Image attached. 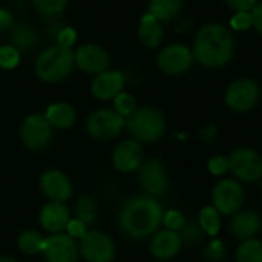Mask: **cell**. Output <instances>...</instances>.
<instances>
[{
	"label": "cell",
	"mask_w": 262,
	"mask_h": 262,
	"mask_svg": "<svg viewBox=\"0 0 262 262\" xmlns=\"http://www.w3.org/2000/svg\"><path fill=\"white\" fill-rule=\"evenodd\" d=\"M74 210H75V218L80 220L86 226L95 224V221L98 218V207H97L95 201L91 196H81L75 203Z\"/></svg>",
	"instance_id": "cell-28"
},
{
	"label": "cell",
	"mask_w": 262,
	"mask_h": 262,
	"mask_svg": "<svg viewBox=\"0 0 262 262\" xmlns=\"http://www.w3.org/2000/svg\"><path fill=\"white\" fill-rule=\"evenodd\" d=\"M230 26L235 31H247L253 26L252 11H239L230 18Z\"/></svg>",
	"instance_id": "cell-35"
},
{
	"label": "cell",
	"mask_w": 262,
	"mask_h": 262,
	"mask_svg": "<svg viewBox=\"0 0 262 262\" xmlns=\"http://www.w3.org/2000/svg\"><path fill=\"white\" fill-rule=\"evenodd\" d=\"M0 262H18L17 259H14V258H11V256H2L0 258Z\"/></svg>",
	"instance_id": "cell-44"
},
{
	"label": "cell",
	"mask_w": 262,
	"mask_h": 262,
	"mask_svg": "<svg viewBox=\"0 0 262 262\" xmlns=\"http://www.w3.org/2000/svg\"><path fill=\"white\" fill-rule=\"evenodd\" d=\"M246 201V190L235 178H223L212 190V206L221 215H235Z\"/></svg>",
	"instance_id": "cell-6"
},
{
	"label": "cell",
	"mask_w": 262,
	"mask_h": 262,
	"mask_svg": "<svg viewBox=\"0 0 262 262\" xmlns=\"http://www.w3.org/2000/svg\"><path fill=\"white\" fill-rule=\"evenodd\" d=\"M193 58L206 68H221L227 64L235 54V38L221 23H207L203 26L193 43Z\"/></svg>",
	"instance_id": "cell-2"
},
{
	"label": "cell",
	"mask_w": 262,
	"mask_h": 262,
	"mask_svg": "<svg viewBox=\"0 0 262 262\" xmlns=\"http://www.w3.org/2000/svg\"><path fill=\"white\" fill-rule=\"evenodd\" d=\"M144 161V150L141 143L132 140H124L117 144L112 154V164L118 172L129 173L140 169Z\"/></svg>",
	"instance_id": "cell-16"
},
{
	"label": "cell",
	"mask_w": 262,
	"mask_h": 262,
	"mask_svg": "<svg viewBox=\"0 0 262 262\" xmlns=\"http://www.w3.org/2000/svg\"><path fill=\"white\" fill-rule=\"evenodd\" d=\"M201 138H203V141H206V143H210L215 137H216V126H213V124H209V126H204L203 129H201Z\"/></svg>",
	"instance_id": "cell-42"
},
{
	"label": "cell",
	"mask_w": 262,
	"mask_h": 262,
	"mask_svg": "<svg viewBox=\"0 0 262 262\" xmlns=\"http://www.w3.org/2000/svg\"><path fill=\"white\" fill-rule=\"evenodd\" d=\"M164 210L161 204L149 195L129 198L118 212V227L130 239L150 238L163 224Z\"/></svg>",
	"instance_id": "cell-1"
},
{
	"label": "cell",
	"mask_w": 262,
	"mask_h": 262,
	"mask_svg": "<svg viewBox=\"0 0 262 262\" xmlns=\"http://www.w3.org/2000/svg\"><path fill=\"white\" fill-rule=\"evenodd\" d=\"M193 61L195 58H193L190 48L181 43L169 45L163 48L157 55V64L160 71H163L167 75L186 74L192 68Z\"/></svg>",
	"instance_id": "cell-12"
},
{
	"label": "cell",
	"mask_w": 262,
	"mask_h": 262,
	"mask_svg": "<svg viewBox=\"0 0 262 262\" xmlns=\"http://www.w3.org/2000/svg\"><path fill=\"white\" fill-rule=\"evenodd\" d=\"M75 66L74 51L51 45L43 49L34 64L35 75L45 83H58L66 80Z\"/></svg>",
	"instance_id": "cell-3"
},
{
	"label": "cell",
	"mask_w": 262,
	"mask_h": 262,
	"mask_svg": "<svg viewBox=\"0 0 262 262\" xmlns=\"http://www.w3.org/2000/svg\"><path fill=\"white\" fill-rule=\"evenodd\" d=\"M31 3L34 9L45 17H57L68 6V0H31Z\"/></svg>",
	"instance_id": "cell-30"
},
{
	"label": "cell",
	"mask_w": 262,
	"mask_h": 262,
	"mask_svg": "<svg viewBox=\"0 0 262 262\" xmlns=\"http://www.w3.org/2000/svg\"><path fill=\"white\" fill-rule=\"evenodd\" d=\"M138 38L140 41L150 49L161 46L164 40V28L160 20H157L149 12L143 15L140 26H138Z\"/></svg>",
	"instance_id": "cell-21"
},
{
	"label": "cell",
	"mask_w": 262,
	"mask_h": 262,
	"mask_svg": "<svg viewBox=\"0 0 262 262\" xmlns=\"http://www.w3.org/2000/svg\"><path fill=\"white\" fill-rule=\"evenodd\" d=\"M126 127L135 141L155 143L166 134V117L154 106H141L126 118Z\"/></svg>",
	"instance_id": "cell-4"
},
{
	"label": "cell",
	"mask_w": 262,
	"mask_h": 262,
	"mask_svg": "<svg viewBox=\"0 0 262 262\" xmlns=\"http://www.w3.org/2000/svg\"><path fill=\"white\" fill-rule=\"evenodd\" d=\"M41 255L46 262H78L80 249L74 238L66 233H55L45 238Z\"/></svg>",
	"instance_id": "cell-13"
},
{
	"label": "cell",
	"mask_w": 262,
	"mask_h": 262,
	"mask_svg": "<svg viewBox=\"0 0 262 262\" xmlns=\"http://www.w3.org/2000/svg\"><path fill=\"white\" fill-rule=\"evenodd\" d=\"M183 246H189V247H195L198 244L203 243L204 238V232L201 229V226L198 224V221H186V224L183 226V229L178 232Z\"/></svg>",
	"instance_id": "cell-29"
},
{
	"label": "cell",
	"mask_w": 262,
	"mask_h": 262,
	"mask_svg": "<svg viewBox=\"0 0 262 262\" xmlns=\"http://www.w3.org/2000/svg\"><path fill=\"white\" fill-rule=\"evenodd\" d=\"M40 189L43 195L49 201L55 203H66L72 198L74 195V187L69 180V177L58 170V169H49L45 170L40 177Z\"/></svg>",
	"instance_id": "cell-15"
},
{
	"label": "cell",
	"mask_w": 262,
	"mask_h": 262,
	"mask_svg": "<svg viewBox=\"0 0 262 262\" xmlns=\"http://www.w3.org/2000/svg\"><path fill=\"white\" fill-rule=\"evenodd\" d=\"M14 26V15L9 9L0 8V31H9Z\"/></svg>",
	"instance_id": "cell-40"
},
{
	"label": "cell",
	"mask_w": 262,
	"mask_h": 262,
	"mask_svg": "<svg viewBox=\"0 0 262 262\" xmlns=\"http://www.w3.org/2000/svg\"><path fill=\"white\" fill-rule=\"evenodd\" d=\"M261 89L255 80H235L226 91V104L235 112H247L259 101Z\"/></svg>",
	"instance_id": "cell-10"
},
{
	"label": "cell",
	"mask_w": 262,
	"mask_h": 262,
	"mask_svg": "<svg viewBox=\"0 0 262 262\" xmlns=\"http://www.w3.org/2000/svg\"><path fill=\"white\" fill-rule=\"evenodd\" d=\"M74 60H75V66L80 71L92 75L107 71L111 63V57L107 51L95 43H86L77 48V51L74 52Z\"/></svg>",
	"instance_id": "cell-14"
},
{
	"label": "cell",
	"mask_w": 262,
	"mask_h": 262,
	"mask_svg": "<svg viewBox=\"0 0 262 262\" xmlns=\"http://www.w3.org/2000/svg\"><path fill=\"white\" fill-rule=\"evenodd\" d=\"M198 224L207 236H216L221 230V213L213 206H206L200 210Z\"/></svg>",
	"instance_id": "cell-25"
},
{
	"label": "cell",
	"mask_w": 262,
	"mask_h": 262,
	"mask_svg": "<svg viewBox=\"0 0 262 262\" xmlns=\"http://www.w3.org/2000/svg\"><path fill=\"white\" fill-rule=\"evenodd\" d=\"M252 18H253V28L262 35V3H258L252 9Z\"/></svg>",
	"instance_id": "cell-41"
},
{
	"label": "cell",
	"mask_w": 262,
	"mask_h": 262,
	"mask_svg": "<svg viewBox=\"0 0 262 262\" xmlns=\"http://www.w3.org/2000/svg\"><path fill=\"white\" fill-rule=\"evenodd\" d=\"M45 117L51 123V126L57 127V129H69L77 121V112H75L74 106H71L69 103H64V101L49 104L46 107Z\"/></svg>",
	"instance_id": "cell-22"
},
{
	"label": "cell",
	"mask_w": 262,
	"mask_h": 262,
	"mask_svg": "<svg viewBox=\"0 0 262 262\" xmlns=\"http://www.w3.org/2000/svg\"><path fill=\"white\" fill-rule=\"evenodd\" d=\"M226 2L236 12H239V11H249L250 12L258 5V0H226Z\"/></svg>",
	"instance_id": "cell-39"
},
{
	"label": "cell",
	"mask_w": 262,
	"mask_h": 262,
	"mask_svg": "<svg viewBox=\"0 0 262 262\" xmlns=\"http://www.w3.org/2000/svg\"><path fill=\"white\" fill-rule=\"evenodd\" d=\"M261 221H262V218H261Z\"/></svg>",
	"instance_id": "cell-46"
},
{
	"label": "cell",
	"mask_w": 262,
	"mask_h": 262,
	"mask_svg": "<svg viewBox=\"0 0 262 262\" xmlns=\"http://www.w3.org/2000/svg\"><path fill=\"white\" fill-rule=\"evenodd\" d=\"M262 229L261 216L255 210H239L233 215L229 230L238 241L255 238Z\"/></svg>",
	"instance_id": "cell-20"
},
{
	"label": "cell",
	"mask_w": 262,
	"mask_h": 262,
	"mask_svg": "<svg viewBox=\"0 0 262 262\" xmlns=\"http://www.w3.org/2000/svg\"><path fill=\"white\" fill-rule=\"evenodd\" d=\"M227 255V243L224 239H212L204 249V258L210 262H223Z\"/></svg>",
	"instance_id": "cell-33"
},
{
	"label": "cell",
	"mask_w": 262,
	"mask_h": 262,
	"mask_svg": "<svg viewBox=\"0 0 262 262\" xmlns=\"http://www.w3.org/2000/svg\"><path fill=\"white\" fill-rule=\"evenodd\" d=\"M126 126V118L121 117L115 109L100 107L89 114L86 120V132L91 138L98 141H107L120 135Z\"/></svg>",
	"instance_id": "cell-5"
},
{
	"label": "cell",
	"mask_w": 262,
	"mask_h": 262,
	"mask_svg": "<svg viewBox=\"0 0 262 262\" xmlns=\"http://www.w3.org/2000/svg\"><path fill=\"white\" fill-rule=\"evenodd\" d=\"M126 84V77L121 71H104L97 74L91 83V94L97 100H114L120 92H123Z\"/></svg>",
	"instance_id": "cell-17"
},
{
	"label": "cell",
	"mask_w": 262,
	"mask_h": 262,
	"mask_svg": "<svg viewBox=\"0 0 262 262\" xmlns=\"http://www.w3.org/2000/svg\"><path fill=\"white\" fill-rule=\"evenodd\" d=\"M235 262H262V241L252 238L241 241L236 249Z\"/></svg>",
	"instance_id": "cell-27"
},
{
	"label": "cell",
	"mask_w": 262,
	"mask_h": 262,
	"mask_svg": "<svg viewBox=\"0 0 262 262\" xmlns=\"http://www.w3.org/2000/svg\"><path fill=\"white\" fill-rule=\"evenodd\" d=\"M63 28V25L61 23H58V21H52V23H49V26L46 28V37L49 38V40H52V41H55V38H57V35H58V32H60V29Z\"/></svg>",
	"instance_id": "cell-43"
},
{
	"label": "cell",
	"mask_w": 262,
	"mask_h": 262,
	"mask_svg": "<svg viewBox=\"0 0 262 262\" xmlns=\"http://www.w3.org/2000/svg\"><path fill=\"white\" fill-rule=\"evenodd\" d=\"M43 243H45V238L37 230H25L17 238L18 250L25 255H29V256L41 253Z\"/></svg>",
	"instance_id": "cell-26"
},
{
	"label": "cell",
	"mask_w": 262,
	"mask_h": 262,
	"mask_svg": "<svg viewBox=\"0 0 262 262\" xmlns=\"http://www.w3.org/2000/svg\"><path fill=\"white\" fill-rule=\"evenodd\" d=\"M259 192H261V195H262V178L259 180Z\"/></svg>",
	"instance_id": "cell-45"
},
{
	"label": "cell",
	"mask_w": 262,
	"mask_h": 262,
	"mask_svg": "<svg viewBox=\"0 0 262 262\" xmlns=\"http://www.w3.org/2000/svg\"><path fill=\"white\" fill-rule=\"evenodd\" d=\"M229 172L239 183H256L262 178V155L249 147H239L229 157Z\"/></svg>",
	"instance_id": "cell-7"
},
{
	"label": "cell",
	"mask_w": 262,
	"mask_h": 262,
	"mask_svg": "<svg viewBox=\"0 0 262 262\" xmlns=\"http://www.w3.org/2000/svg\"><path fill=\"white\" fill-rule=\"evenodd\" d=\"M88 232V226L86 224H83L80 220H77V218H71V221L68 223V226H66V235H69L71 238H74V239H81L83 236H84V233Z\"/></svg>",
	"instance_id": "cell-38"
},
{
	"label": "cell",
	"mask_w": 262,
	"mask_h": 262,
	"mask_svg": "<svg viewBox=\"0 0 262 262\" xmlns=\"http://www.w3.org/2000/svg\"><path fill=\"white\" fill-rule=\"evenodd\" d=\"M78 249L86 262H112L115 258V244L112 238L97 229L84 233Z\"/></svg>",
	"instance_id": "cell-9"
},
{
	"label": "cell",
	"mask_w": 262,
	"mask_h": 262,
	"mask_svg": "<svg viewBox=\"0 0 262 262\" xmlns=\"http://www.w3.org/2000/svg\"><path fill=\"white\" fill-rule=\"evenodd\" d=\"M186 216L177 210V209H170L167 212H164L163 215V224L166 226L167 230H173V232H180L183 229V226L186 224Z\"/></svg>",
	"instance_id": "cell-34"
},
{
	"label": "cell",
	"mask_w": 262,
	"mask_h": 262,
	"mask_svg": "<svg viewBox=\"0 0 262 262\" xmlns=\"http://www.w3.org/2000/svg\"><path fill=\"white\" fill-rule=\"evenodd\" d=\"M114 109L124 118H127L129 115H132L137 109V101L135 98L127 94V92H120L115 98H114Z\"/></svg>",
	"instance_id": "cell-32"
},
{
	"label": "cell",
	"mask_w": 262,
	"mask_h": 262,
	"mask_svg": "<svg viewBox=\"0 0 262 262\" xmlns=\"http://www.w3.org/2000/svg\"><path fill=\"white\" fill-rule=\"evenodd\" d=\"M69 221H71V212L64 203L49 201L48 204L41 207L40 215H38L40 226L51 235L63 233Z\"/></svg>",
	"instance_id": "cell-18"
},
{
	"label": "cell",
	"mask_w": 262,
	"mask_h": 262,
	"mask_svg": "<svg viewBox=\"0 0 262 262\" xmlns=\"http://www.w3.org/2000/svg\"><path fill=\"white\" fill-rule=\"evenodd\" d=\"M209 172L215 177H224L229 172V158L224 155H215L209 160Z\"/></svg>",
	"instance_id": "cell-36"
},
{
	"label": "cell",
	"mask_w": 262,
	"mask_h": 262,
	"mask_svg": "<svg viewBox=\"0 0 262 262\" xmlns=\"http://www.w3.org/2000/svg\"><path fill=\"white\" fill-rule=\"evenodd\" d=\"M54 137V127L45 114L28 115L20 126V140L29 150H45Z\"/></svg>",
	"instance_id": "cell-8"
},
{
	"label": "cell",
	"mask_w": 262,
	"mask_h": 262,
	"mask_svg": "<svg viewBox=\"0 0 262 262\" xmlns=\"http://www.w3.org/2000/svg\"><path fill=\"white\" fill-rule=\"evenodd\" d=\"M11 35V45L18 49L20 52H28L32 51L37 43H38V34L34 29V26H31L29 23H14V26L9 29Z\"/></svg>",
	"instance_id": "cell-23"
},
{
	"label": "cell",
	"mask_w": 262,
	"mask_h": 262,
	"mask_svg": "<svg viewBox=\"0 0 262 262\" xmlns=\"http://www.w3.org/2000/svg\"><path fill=\"white\" fill-rule=\"evenodd\" d=\"M21 52L15 49L11 43L0 46V68L2 69H14L20 63Z\"/></svg>",
	"instance_id": "cell-31"
},
{
	"label": "cell",
	"mask_w": 262,
	"mask_h": 262,
	"mask_svg": "<svg viewBox=\"0 0 262 262\" xmlns=\"http://www.w3.org/2000/svg\"><path fill=\"white\" fill-rule=\"evenodd\" d=\"M138 183L149 196L155 198L164 195L169 189V175L166 166L157 158L143 161L138 169Z\"/></svg>",
	"instance_id": "cell-11"
},
{
	"label": "cell",
	"mask_w": 262,
	"mask_h": 262,
	"mask_svg": "<svg viewBox=\"0 0 262 262\" xmlns=\"http://www.w3.org/2000/svg\"><path fill=\"white\" fill-rule=\"evenodd\" d=\"M181 247H183V243H181L180 233L173 230H167V229L154 233L149 243V250L152 256L160 261H167V259L175 258L181 252Z\"/></svg>",
	"instance_id": "cell-19"
},
{
	"label": "cell",
	"mask_w": 262,
	"mask_h": 262,
	"mask_svg": "<svg viewBox=\"0 0 262 262\" xmlns=\"http://www.w3.org/2000/svg\"><path fill=\"white\" fill-rule=\"evenodd\" d=\"M184 6V0H149L147 12L161 23H169L178 17Z\"/></svg>",
	"instance_id": "cell-24"
},
{
	"label": "cell",
	"mask_w": 262,
	"mask_h": 262,
	"mask_svg": "<svg viewBox=\"0 0 262 262\" xmlns=\"http://www.w3.org/2000/svg\"><path fill=\"white\" fill-rule=\"evenodd\" d=\"M77 41V32L75 29H72L71 26H63L55 38V43L54 45H58L61 48H66V49H72V46L75 45Z\"/></svg>",
	"instance_id": "cell-37"
}]
</instances>
